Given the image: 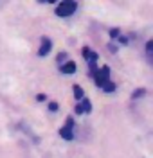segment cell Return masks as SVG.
Here are the masks:
<instances>
[{"mask_svg":"<svg viewBox=\"0 0 153 158\" xmlns=\"http://www.w3.org/2000/svg\"><path fill=\"white\" fill-rule=\"evenodd\" d=\"M60 137L65 138V140H72L74 138V133H72L70 128H67V126H63V128L60 129Z\"/></svg>","mask_w":153,"mask_h":158,"instance_id":"cell-5","label":"cell"},{"mask_svg":"<svg viewBox=\"0 0 153 158\" xmlns=\"http://www.w3.org/2000/svg\"><path fill=\"white\" fill-rule=\"evenodd\" d=\"M76 7H78V4L74 0H63L60 6L56 7V15L61 16V18H67V16H70L72 13L76 11Z\"/></svg>","mask_w":153,"mask_h":158,"instance_id":"cell-1","label":"cell"},{"mask_svg":"<svg viewBox=\"0 0 153 158\" xmlns=\"http://www.w3.org/2000/svg\"><path fill=\"white\" fill-rule=\"evenodd\" d=\"M40 2H49V4H54L56 0H40Z\"/></svg>","mask_w":153,"mask_h":158,"instance_id":"cell-18","label":"cell"},{"mask_svg":"<svg viewBox=\"0 0 153 158\" xmlns=\"http://www.w3.org/2000/svg\"><path fill=\"white\" fill-rule=\"evenodd\" d=\"M49 110H51V111H58V102H51V104H49Z\"/></svg>","mask_w":153,"mask_h":158,"instance_id":"cell-14","label":"cell"},{"mask_svg":"<svg viewBox=\"0 0 153 158\" xmlns=\"http://www.w3.org/2000/svg\"><path fill=\"white\" fill-rule=\"evenodd\" d=\"M60 70L63 74H74L76 72V63H72V61H67V63H63L60 67Z\"/></svg>","mask_w":153,"mask_h":158,"instance_id":"cell-4","label":"cell"},{"mask_svg":"<svg viewBox=\"0 0 153 158\" xmlns=\"http://www.w3.org/2000/svg\"><path fill=\"white\" fill-rule=\"evenodd\" d=\"M65 58H67V54H65V52L58 54V63H63V61H65Z\"/></svg>","mask_w":153,"mask_h":158,"instance_id":"cell-13","label":"cell"},{"mask_svg":"<svg viewBox=\"0 0 153 158\" xmlns=\"http://www.w3.org/2000/svg\"><path fill=\"white\" fill-rule=\"evenodd\" d=\"M144 94H146V90H144V88H139V90H135V92L132 94V97H133V99H137V97H142Z\"/></svg>","mask_w":153,"mask_h":158,"instance_id":"cell-11","label":"cell"},{"mask_svg":"<svg viewBox=\"0 0 153 158\" xmlns=\"http://www.w3.org/2000/svg\"><path fill=\"white\" fill-rule=\"evenodd\" d=\"M110 36H112V38H117V36H119V29H112L110 31Z\"/></svg>","mask_w":153,"mask_h":158,"instance_id":"cell-15","label":"cell"},{"mask_svg":"<svg viewBox=\"0 0 153 158\" xmlns=\"http://www.w3.org/2000/svg\"><path fill=\"white\" fill-rule=\"evenodd\" d=\"M146 54H148V56L151 58V54H153V41H151V40H150V41L146 43Z\"/></svg>","mask_w":153,"mask_h":158,"instance_id":"cell-10","label":"cell"},{"mask_svg":"<svg viewBox=\"0 0 153 158\" xmlns=\"http://www.w3.org/2000/svg\"><path fill=\"white\" fill-rule=\"evenodd\" d=\"M65 126H67V128H74V118H72V117H69V118H67V122H65Z\"/></svg>","mask_w":153,"mask_h":158,"instance_id":"cell-12","label":"cell"},{"mask_svg":"<svg viewBox=\"0 0 153 158\" xmlns=\"http://www.w3.org/2000/svg\"><path fill=\"white\" fill-rule=\"evenodd\" d=\"M38 101H45V94H40L38 95Z\"/></svg>","mask_w":153,"mask_h":158,"instance_id":"cell-17","label":"cell"},{"mask_svg":"<svg viewBox=\"0 0 153 158\" xmlns=\"http://www.w3.org/2000/svg\"><path fill=\"white\" fill-rule=\"evenodd\" d=\"M72 90H74V97L78 99V101H81V99L85 97V95H83L85 92H83V88L79 86V85H74V86H72Z\"/></svg>","mask_w":153,"mask_h":158,"instance_id":"cell-7","label":"cell"},{"mask_svg":"<svg viewBox=\"0 0 153 158\" xmlns=\"http://www.w3.org/2000/svg\"><path fill=\"white\" fill-rule=\"evenodd\" d=\"M83 56L88 59V63H90V61H97V54H96L94 50H90L88 47H85V49H83Z\"/></svg>","mask_w":153,"mask_h":158,"instance_id":"cell-6","label":"cell"},{"mask_svg":"<svg viewBox=\"0 0 153 158\" xmlns=\"http://www.w3.org/2000/svg\"><path fill=\"white\" fill-rule=\"evenodd\" d=\"M101 88L104 90V92H106V94H112L113 90H115V85H113L112 81H110V79H108V81H106V83H104V85H103Z\"/></svg>","mask_w":153,"mask_h":158,"instance_id":"cell-8","label":"cell"},{"mask_svg":"<svg viewBox=\"0 0 153 158\" xmlns=\"http://www.w3.org/2000/svg\"><path fill=\"white\" fill-rule=\"evenodd\" d=\"M76 113H78V115H81V113H83V108H81V104H78V106H76Z\"/></svg>","mask_w":153,"mask_h":158,"instance_id":"cell-16","label":"cell"},{"mask_svg":"<svg viewBox=\"0 0 153 158\" xmlns=\"http://www.w3.org/2000/svg\"><path fill=\"white\" fill-rule=\"evenodd\" d=\"M51 49H52V41L47 36H43L41 38V45H40V49H38V54L40 56H47L51 52Z\"/></svg>","mask_w":153,"mask_h":158,"instance_id":"cell-3","label":"cell"},{"mask_svg":"<svg viewBox=\"0 0 153 158\" xmlns=\"http://www.w3.org/2000/svg\"><path fill=\"white\" fill-rule=\"evenodd\" d=\"M108 76H110V69H108V67H103L99 72L96 70V74H94V81H96V85H97V86H103V85L110 79Z\"/></svg>","mask_w":153,"mask_h":158,"instance_id":"cell-2","label":"cell"},{"mask_svg":"<svg viewBox=\"0 0 153 158\" xmlns=\"http://www.w3.org/2000/svg\"><path fill=\"white\" fill-rule=\"evenodd\" d=\"M81 108H83V113H90V111H92V102L88 101V99H83Z\"/></svg>","mask_w":153,"mask_h":158,"instance_id":"cell-9","label":"cell"}]
</instances>
